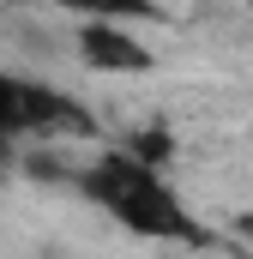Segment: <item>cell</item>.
<instances>
[{
    "instance_id": "6da1fadb",
    "label": "cell",
    "mask_w": 253,
    "mask_h": 259,
    "mask_svg": "<svg viewBox=\"0 0 253 259\" xmlns=\"http://www.w3.org/2000/svg\"><path fill=\"white\" fill-rule=\"evenodd\" d=\"M66 187L78 199H91L103 217H115L126 235H145V241H181V247H205V223L187 211V199L169 187L163 169H145L133 163L121 145H103L97 157L72 163Z\"/></svg>"
},
{
    "instance_id": "7a4b0ae2",
    "label": "cell",
    "mask_w": 253,
    "mask_h": 259,
    "mask_svg": "<svg viewBox=\"0 0 253 259\" xmlns=\"http://www.w3.org/2000/svg\"><path fill=\"white\" fill-rule=\"evenodd\" d=\"M72 49H78V61L91 72H109V78H139V72L157 66V49L133 24H115V18H78Z\"/></svg>"
},
{
    "instance_id": "3957f363",
    "label": "cell",
    "mask_w": 253,
    "mask_h": 259,
    "mask_svg": "<svg viewBox=\"0 0 253 259\" xmlns=\"http://www.w3.org/2000/svg\"><path fill=\"white\" fill-rule=\"evenodd\" d=\"M115 145H121L133 163H145V169H163V175H169V163H175V127H169V121H145V127H126Z\"/></svg>"
},
{
    "instance_id": "277c9868",
    "label": "cell",
    "mask_w": 253,
    "mask_h": 259,
    "mask_svg": "<svg viewBox=\"0 0 253 259\" xmlns=\"http://www.w3.org/2000/svg\"><path fill=\"white\" fill-rule=\"evenodd\" d=\"M72 18H115V24H145V18H163L157 0H49Z\"/></svg>"
},
{
    "instance_id": "5b68a950",
    "label": "cell",
    "mask_w": 253,
    "mask_h": 259,
    "mask_svg": "<svg viewBox=\"0 0 253 259\" xmlns=\"http://www.w3.org/2000/svg\"><path fill=\"white\" fill-rule=\"evenodd\" d=\"M18 139H30V121H24V72L0 66V145H18Z\"/></svg>"
},
{
    "instance_id": "8992f818",
    "label": "cell",
    "mask_w": 253,
    "mask_h": 259,
    "mask_svg": "<svg viewBox=\"0 0 253 259\" xmlns=\"http://www.w3.org/2000/svg\"><path fill=\"white\" fill-rule=\"evenodd\" d=\"M229 229H235V241H247V247H253V205H247V211H235V217H229Z\"/></svg>"
},
{
    "instance_id": "52a82bcc",
    "label": "cell",
    "mask_w": 253,
    "mask_h": 259,
    "mask_svg": "<svg viewBox=\"0 0 253 259\" xmlns=\"http://www.w3.org/2000/svg\"><path fill=\"white\" fill-rule=\"evenodd\" d=\"M30 259H55V253H30Z\"/></svg>"
},
{
    "instance_id": "ba28073f",
    "label": "cell",
    "mask_w": 253,
    "mask_h": 259,
    "mask_svg": "<svg viewBox=\"0 0 253 259\" xmlns=\"http://www.w3.org/2000/svg\"><path fill=\"white\" fill-rule=\"evenodd\" d=\"M247 12H253V0H247Z\"/></svg>"
}]
</instances>
